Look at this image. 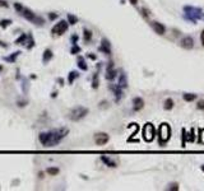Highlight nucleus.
Here are the masks:
<instances>
[{
	"instance_id": "obj_1",
	"label": "nucleus",
	"mask_w": 204,
	"mask_h": 191,
	"mask_svg": "<svg viewBox=\"0 0 204 191\" xmlns=\"http://www.w3.org/2000/svg\"><path fill=\"white\" fill-rule=\"evenodd\" d=\"M69 134L68 127H60L51 131H45L38 135V140L43 147H55Z\"/></svg>"
},
{
	"instance_id": "obj_2",
	"label": "nucleus",
	"mask_w": 204,
	"mask_h": 191,
	"mask_svg": "<svg viewBox=\"0 0 204 191\" xmlns=\"http://www.w3.org/2000/svg\"><path fill=\"white\" fill-rule=\"evenodd\" d=\"M88 108H86V107L83 106H77L74 108L70 111L69 113V119L72 120V121H79V120L84 119V117L88 115Z\"/></svg>"
},
{
	"instance_id": "obj_3",
	"label": "nucleus",
	"mask_w": 204,
	"mask_h": 191,
	"mask_svg": "<svg viewBox=\"0 0 204 191\" xmlns=\"http://www.w3.org/2000/svg\"><path fill=\"white\" fill-rule=\"evenodd\" d=\"M158 136H159V144H166L168 142L170 136H171V129H170L168 124H161L158 129Z\"/></svg>"
},
{
	"instance_id": "obj_4",
	"label": "nucleus",
	"mask_w": 204,
	"mask_h": 191,
	"mask_svg": "<svg viewBox=\"0 0 204 191\" xmlns=\"http://www.w3.org/2000/svg\"><path fill=\"white\" fill-rule=\"evenodd\" d=\"M21 14L24 17L27 21L29 22H32V23H35V24H40L41 26L42 23H43V19L41 18V17H38V15H36L35 13H33L31 9H28V8H23L22 9V12H21Z\"/></svg>"
},
{
	"instance_id": "obj_5",
	"label": "nucleus",
	"mask_w": 204,
	"mask_h": 191,
	"mask_svg": "<svg viewBox=\"0 0 204 191\" xmlns=\"http://www.w3.org/2000/svg\"><path fill=\"white\" fill-rule=\"evenodd\" d=\"M142 135H143V139L146 142H152L156 136V129L155 126L152 125L150 122H147L144 126H143V130H142Z\"/></svg>"
},
{
	"instance_id": "obj_6",
	"label": "nucleus",
	"mask_w": 204,
	"mask_h": 191,
	"mask_svg": "<svg viewBox=\"0 0 204 191\" xmlns=\"http://www.w3.org/2000/svg\"><path fill=\"white\" fill-rule=\"evenodd\" d=\"M68 28H69L68 22H66V21H60V22L56 23L54 27H52L51 32H52V35L61 36V35H64V33L68 31Z\"/></svg>"
},
{
	"instance_id": "obj_7",
	"label": "nucleus",
	"mask_w": 204,
	"mask_h": 191,
	"mask_svg": "<svg viewBox=\"0 0 204 191\" xmlns=\"http://www.w3.org/2000/svg\"><path fill=\"white\" fill-rule=\"evenodd\" d=\"M110 140V136L106 133H97L95 135V143L97 145H105Z\"/></svg>"
},
{
	"instance_id": "obj_8",
	"label": "nucleus",
	"mask_w": 204,
	"mask_h": 191,
	"mask_svg": "<svg viewBox=\"0 0 204 191\" xmlns=\"http://www.w3.org/2000/svg\"><path fill=\"white\" fill-rule=\"evenodd\" d=\"M181 47L186 49V50H190L194 47V40L190 37V36H186L181 40Z\"/></svg>"
},
{
	"instance_id": "obj_9",
	"label": "nucleus",
	"mask_w": 204,
	"mask_h": 191,
	"mask_svg": "<svg viewBox=\"0 0 204 191\" xmlns=\"http://www.w3.org/2000/svg\"><path fill=\"white\" fill-rule=\"evenodd\" d=\"M116 76V70L113 69V63L110 61L107 65V72H106V79L107 80H112Z\"/></svg>"
},
{
	"instance_id": "obj_10",
	"label": "nucleus",
	"mask_w": 204,
	"mask_h": 191,
	"mask_svg": "<svg viewBox=\"0 0 204 191\" xmlns=\"http://www.w3.org/2000/svg\"><path fill=\"white\" fill-rule=\"evenodd\" d=\"M152 28L155 29V32L159 36L165 35V32H166V27L163 24H161V23H158V22H152Z\"/></svg>"
},
{
	"instance_id": "obj_11",
	"label": "nucleus",
	"mask_w": 204,
	"mask_h": 191,
	"mask_svg": "<svg viewBox=\"0 0 204 191\" xmlns=\"http://www.w3.org/2000/svg\"><path fill=\"white\" fill-rule=\"evenodd\" d=\"M143 107H144V101H143V98L135 97V98L133 99V110H134V111H140Z\"/></svg>"
},
{
	"instance_id": "obj_12",
	"label": "nucleus",
	"mask_w": 204,
	"mask_h": 191,
	"mask_svg": "<svg viewBox=\"0 0 204 191\" xmlns=\"http://www.w3.org/2000/svg\"><path fill=\"white\" fill-rule=\"evenodd\" d=\"M100 51H102L103 53H106V55H110L111 53V47H110V42L107 41L106 38H103L102 40V42H101V46H100Z\"/></svg>"
},
{
	"instance_id": "obj_13",
	"label": "nucleus",
	"mask_w": 204,
	"mask_h": 191,
	"mask_svg": "<svg viewBox=\"0 0 204 191\" xmlns=\"http://www.w3.org/2000/svg\"><path fill=\"white\" fill-rule=\"evenodd\" d=\"M110 89H111L113 92V94H115V101L119 102L123 97V90H121L123 88H120L119 85H110Z\"/></svg>"
},
{
	"instance_id": "obj_14",
	"label": "nucleus",
	"mask_w": 204,
	"mask_h": 191,
	"mask_svg": "<svg viewBox=\"0 0 204 191\" xmlns=\"http://www.w3.org/2000/svg\"><path fill=\"white\" fill-rule=\"evenodd\" d=\"M120 88H126L128 87V79H126V75L125 73H121L120 74V78H119V84H118Z\"/></svg>"
},
{
	"instance_id": "obj_15",
	"label": "nucleus",
	"mask_w": 204,
	"mask_h": 191,
	"mask_svg": "<svg viewBox=\"0 0 204 191\" xmlns=\"http://www.w3.org/2000/svg\"><path fill=\"white\" fill-rule=\"evenodd\" d=\"M101 160L105 163L106 166H109V167H116V162H113L112 159H110L109 157H106V156H102L101 157Z\"/></svg>"
},
{
	"instance_id": "obj_16",
	"label": "nucleus",
	"mask_w": 204,
	"mask_h": 191,
	"mask_svg": "<svg viewBox=\"0 0 204 191\" xmlns=\"http://www.w3.org/2000/svg\"><path fill=\"white\" fill-rule=\"evenodd\" d=\"M51 58H52V51H51V50H45V52H43V59H42V61L43 63H47L49 61V60H51Z\"/></svg>"
},
{
	"instance_id": "obj_17",
	"label": "nucleus",
	"mask_w": 204,
	"mask_h": 191,
	"mask_svg": "<svg viewBox=\"0 0 204 191\" xmlns=\"http://www.w3.org/2000/svg\"><path fill=\"white\" fill-rule=\"evenodd\" d=\"M78 66L82 70H87V69H88V66H87V64H86V60L83 59L82 56H78Z\"/></svg>"
},
{
	"instance_id": "obj_18",
	"label": "nucleus",
	"mask_w": 204,
	"mask_h": 191,
	"mask_svg": "<svg viewBox=\"0 0 204 191\" xmlns=\"http://www.w3.org/2000/svg\"><path fill=\"white\" fill-rule=\"evenodd\" d=\"M165 110H167V111H170V110H172L173 108V101L171 98H167L166 101H165Z\"/></svg>"
},
{
	"instance_id": "obj_19",
	"label": "nucleus",
	"mask_w": 204,
	"mask_h": 191,
	"mask_svg": "<svg viewBox=\"0 0 204 191\" xmlns=\"http://www.w3.org/2000/svg\"><path fill=\"white\" fill-rule=\"evenodd\" d=\"M79 76V74H78V72H70L69 73V76H68V82L72 84L73 82H74V79L75 78H78Z\"/></svg>"
},
{
	"instance_id": "obj_20",
	"label": "nucleus",
	"mask_w": 204,
	"mask_h": 191,
	"mask_svg": "<svg viewBox=\"0 0 204 191\" xmlns=\"http://www.w3.org/2000/svg\"><path fill=\"white\" fill-rule=\"evenodd\" d=\"M19 53H21V51L13 52L10 56H8V58H4V60H6V61H9V63H13V61L15 60V58H18V56H19Z\"/></svg>"
},
{
	"instance_id": "obj_21",
	"label": "nucleus",
	"mask_w": 204,
	"mask_h": 191,
	"mask_svg": "<svg viewBox=\"0 0 204 191\" xmlns=\"http://www.w3.org/2000/svg\"><path fill=\"white\" fill-rule=\"evenodd\" d=\"M182 97H184V99H185V101L191 102V101H194V99L196 98V94H193V93H185Z\"/></svg>"
},
{
	"instance_id": "obj_22",
	"label": "nucleus",
	"mask_w": 204,
	"mask_h": 191,
	"mask_svg": "<svg viewBox=\"0 0 204 191\" xmlns=\"http://www.w3.org/2000/svg\"><path fill=\"white\" fill-rule=\"evenodd\" d=\"M46 172H47L50 176H55V175H58V173H59V168H58V167H50V168H47Z\"/></svg>"
},
{
	"instance_id": "obj_23",
	"label": "nucleus",
	"mask_w": 204,
	"mask_h": 191,
	"mask_svg": "<svg viewBox=\"0 0 204 191\" xmlns=\"http://www.w3.org/2000/svg\"><path fill=\"white\" fill-rule=\"evenodd\" d=\"M84 41L86 42H88V41H91V38H92V32L89 31V29H87V28H84Z\"/></svg>"
},
{
	"instance_id": "obj_24",
	"label": "nucleus",
	"mask_w": 204,
	"mask_h": 191,
	"mask_svg": "<svg viewBox=\"0 0 204 191\" xmlns=\"http://www.w3.org/2000/svg\"><path fill=\"white\" fill-rule=\"evenodd\" d=\"M78 22V18L72 14H68V23H70V24H75V23Z\"/></svg>"
},
{
	"instance_id": "obj_25",
	"label": "nucleus",
	"mask_w": 204,
	"mask_h": 191,
	"mask_svg": "<svg viewBox=\"0 0 204 191\" xmlns=\"http://www.w3.org/2000/svg\"><path fill=\"white\" fill-rule=\"evenodd\" d=\"M10 23H12L10 19H3V21L0 22V27H1V28H6L8 26H10Z\"/></svg>"
},
{
	"instance_id": "obj_26",
	"label": "nucleus",
	"mask_w": 204,
	"mask_h": 191,
	"mask_svg": "<svg viewBox=\"0 0 204 191\" xmlns=\"http://www.w3.org/2000/svg\"><path fill=\"white\" fill-rule=\"evenodd\" d=\"M92 87H93V88H97V87H98V75H97V74H95V75H93V82H92Z\"/></svg>"
},
{
	"instance_id": "obj_27",
	"label": "nucleus",
	"mask_w": 204,
	"mask_h": 191,
	"mask_svg": "<svg viewBox=\"0 0 204 191\" xmlns=\"http://www.w3.org/2000/svg\"><path fill=\"white\" fill-rule=\"evenodd\" d=\"M24 40H27V35H22L18 40H15V42H14V43H22L23 41H24Z\"/></svg>"
},
{
	"instance_id": "obj_28",
	"label": "nucleus",
	"mask_w": 204,
	"mask_h": 191,
	"mask_svg": "<svg viewBox=\"0 0 204 191\" xmlns=\"http://www.w3.org/2000/svg\"><path fill=\"white\" fill-rule=\"evenodd\" d=\"M81 51V47L79 46H77V45H73V49L70 50V52L72 53H77V52H79Z\"/></svg>"
},
{
	"instance_id": "obj_29",
	"label": "nucleus",
	"mask_w": 204,
	"mask_h": 191,
	"mask_svg": "<svg viewBox=\"0 0 204 191\" xmlns=\"http://www.w3.org/2000/svg\"><path fill=\"white\" fill-rule=\"evenodd\" d=\"M14 8H15V10L18 12V13H21L22 12V9H23V6L19 4V3H14Z\"/></svg>"
},
{
	"instance_id": "obj_30",
	"label": "nucleus",
	"mask_w": 204,
	"mask_h": 191,
	"mask_svg": "<svg viewBox=\"0 0 204 191\" xmlns=\"http://www.w3.org/2000/svg\"><path fill=\"white\" fill-rule=\"evenodd\" d=\"M0 6H4V8H8V3L4 1V0H0Z\"/></svg>"
},
{
	"instance_id": "obj_31",
	"label": "nucleus",
	"mask_w": 204,
	"mask_h": 191,
	"mask_svg": "<svg viewBox=\"0 0 204 191\" xmlns=\"http://www.w3.org/2000/svg\"><path fill=\"white\" fill-rule=\"evenodd\" d=\"M170 190H179V185H177V183H173V185H171V187H170Z\"/></svg>"
},
{
	"instance_id": "obj_32",
	"label": "nucleus",
	"mask_w": 204,
	"mask_h": 191,
	"mask_svg": "<svg viewBox=\"0 0 204 191\" xmlns=\"http://www.w3.org/2000/svg\"><path fill=\"white\" fill-rule=\"evenodd\" d=\"M198 108H200V110H204V101H200V102L198 103Z\"/></svg>"
},
{
	"instance_id": "obj_33",
	"label": "nucleus",
	"mask_w": 204,
	"mask_h": 191,
	"mask_svg": "<svg viewBox=\"0 0 204 191\" xmlns=\"http://www.w3.org/2000/svg\"><path fill=\"white\" fill-rule=\"evenodd\" d=\"M142 14H143V15H144V17H148V14H149V13H148V12H147V10H146V9H142Z\"/></svg>"
},
{
	"instance_id": "obj_34",
	"label": "nucleus",
	"mask_w": 204,
	"mask_h": 191,
	"mask_svg": "<svg viewBox=\"0 0 204 191\" xmlns=\"http://www.w3.org/2000/svg\"><path fill=\"white\" fill-rule=\"evenodd\" d=\"M200 40H202V45L204 46V31L202 32V36H200Z\"/></svg>"
},
{
	"instance_id": "obj_35",
	"label": "nucleus",
	"mask_w": 204,
	"mask_h": 191,
	"mask_svg": "<svg viewBox=\"0 0 204 191\" xmlns=\"http://www.w3.org/2000/svg\"><path fill=\"white\" fill-rule=\"evenodd\" d=\"M129 1L132 3L133 5H136V4H138V0H129Z\"/></svg>"
},
{
	"instance_id": "obj_36",
	"label": "nucleus",
	"mask_w": 204,
	"mask_h": 191,
	"mask_svg": "<svg viewBox=\"0 0 204 191\" xmlns=\"http://www.w3.org/2000/svg\"><path fill=\"white\" fill-rule=\"evenodd\" d=\"M202 171H204V165H203V166H202Z\"/></svg>"
}]
</instances>
